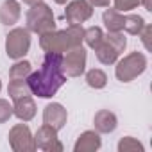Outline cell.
<instances>
[{"label":"cell","instance_id":"6da1fadb","mask_svg":"<svg viewBox=\"0 0 152 152\" xmlns=\"http://www.w3.org/2000/svg\"><path fill=\"white\" fill-rule=\"evenodd\" d=\"M61 56L63 54L45 52L41 68L27 77V84L32 95L39 99H52L66 83V75L61 70Z\"/></svg>","mask_w":152,"mask_h":152},{"label":"cell","instance_id":"7a4b0ae2","mask_svg":"<svg viewBox=\"0 0 152 152\" xmlns=\"http://www.w3.org/2000/svg\"><path fill=\"white\" fill-rule=\"evenodd\" d=\"M84 41V29L83 25H68L63 31H50L39 34V47L43 52L52 54H64L68 48L81 47Z\"/></svg>","mask_w":152,"mask_h":152},{"label":"cell","instance_id":"3957f363","mask_svg":"<svg viewBox=\"0 0 152 152\" xmlns=\"http://www.w3.org/2000/svg\"><path fill=\"white\" fill-rule=\"evenodd\" d=\"M25 29L34 34H45L50 31H56V18L48 4L38 2L31 6V9L25 15Z\"/></svg>","mask_w":152,"mask_h":152},{"label":"cell","instance_id":"277c9868","mask_svg":"<svg viewBox=\"0 0 152 152\" xmlns=\"http://www.w3.org/2000/svg\"><path fill=\"white\" fill-rule=\"evenodd\" d=\"M147 64L148 61L143 52H131L124 56L120 61H116L115 75L120 83H131L147 70Z\"/></svg>","mask_w":152,"mask_h":152},{"label":"cell","instance_id":"5b68a950","mask_svg":"<svg viewBox=\"0 0 152 152\" xmlns=\"http://www.w3.org/2000/svg\"><path fill=\"white\" fill-rule=\"evenodd\" d=\"M31 48V32L23 27H15L6 36V54L9 59L18 61L27 56Z\"/></svg>","mask_w":152,"mask_h":152},{"label":"cell","instance_id":"8992f818","mask_svg":"<svg viewBox=\"0 0 152 152\" xmlns=\"http://www.w3.org/2000/svg\"><path fill=\"white\" fill-rule=\"evenodd\" d=\"M86 59H88V52L86 48L81 47H73L68 48L63 56H61V70L66 77H81L86 72Z\"/></svg>","mask_w":152,"mask_h":152},{"label":"cell","instance_id":"52a82bcc","mask_svg":"<svg viewBox=\"0 0 152 152\" xmlns=\"http://www.w3.org/2000/svg\"><path fill=\"white\" fill-rule=\"evenodd\" d=\"M9 147L15 152H34L36 150V143H34V136L29 129V125L25 124H16L11 127L9 131Z\"/></svg>","mask_w":152,"mask_h":152},{"label":"cell","instance_id":"ba28073f","mask_svg":"<svg viewBox=\"0 0 152 152\" xmlns=\"http://www.w3.org/2000/svg\"><path fill=\"white\" fill-rule=\"evenodd\" d=\"M93 9L88 0H72L64 9V18L70 25H83L93 16Z\"/></svg>","mask_w":152,"mask_h":152},{"label":"cell","instance_id":"9c48e42d","mask_svg":"<svg viewBox=\"0 0 152 152\" xmlns=\"http://www.w3.org/2000/svg\"><path fill=\"white\" fill-rule=\"evenodd\" d=\"M34 143H36V148L39 150H45V152H61L63 150V143L59 141L57 138V131L52 129L50 125L43 124L36 134H34Z\"/></svg>","mask_w":152,"mask_h":152},{"label":"cell","instance_id":"30bf717a","mask_svg":"<svg viewBox=\"0 0 152 152\" xmlns=\"http://www.w3.org/2000/svg\"><path fill=\"white\" fill-rule=\"evenodd\" d=\"M66 120H68V111L63 104L59 102H50L45 106L43 109V124L50 125L52 129H56L57 132L66 125Z\"/></svg>","mask_w":152,"mask_h":152},{"label":"cell","instance_id":"8fae6325","mask_svg":"<svg viewBox=\"0 0 152 152\" xmlns=\"http://www.w3.org/2000/svg\"><path fill=\"white\" fill-rule=\"evenodd\" d=\"M93 125H95V131L97 132H100V134H111L118 127V118H116V115L113 111L100 109V111L95 113Z\"/></svg>","mask_w":152,"mask_h":152},{"label":"cell","instance_id":"7c38bea8","mask_svg":"<svg viewBox=\"0 0 152 152\" xmlns=\"http://www.w3.org/2000/svg\"><path fill=\"white\" fill-rule=\"evenodd\" d=\"M22 16V6L18 0H4L0 6V23L6 27H13L18 23Z\"/></svg>","mask_w":152,"mask_h":152},{"label":"cell","instance_id":"4fadbf2b","mask_svg":"<svg viewBox=\"0 0 152 152\" xmlns=\"http://www.w3.org/2000/svg\"><path fill=\"white\" fill-rule=\"evenodd\" d=\"M102 145V140H100V132L97 131H84L77 141L73 145V152H95L99 150Z\"/></svg>","mask_w":152,"mask_h":152},{"label":"cell","instance_id":"5bb4252c","mask_svg":"<svg viewBox=\"0 0 152 152\" xmlns=\"http://www.w3.org/2000/svg\"><path fill=\"white\" fill-rule=\"evenodd\" d=\"M13 115L22 120V122H31L34 116H36V102L32 100L31 95L27 97H22L18 100H13Z\"/></svg>","mask_w":152,"mask_h":152},{"label":"cell","instance_id":"9a60e30c","mask_svg":"<svg viewBox=\"0 0 152 152\" xmlns=\"http://www.w3.org/2000/svg\"><path fill=\"white\" fill-rule=\"evenodd\" d=\"M93 50H95L97 59H99L102 64H115V63L118 61V57H120V52H118L111 43H107L106 39H102V43H100L99 47H95Z\"/></svg>","mask_w":152,"mask_h":152},{"label":"cell","instance_id":"2e32d148","mask_svg":"<svg viewBox=\"0 0 152 152\" xmlns=\"http://www.w3.org/2000/svg\"><path fill=\"white\" fill-rule=\"evenodd\" d=\"M102 22L107 29V32H120L124 29V15L116 11L115 7H107L102 15Z\"/></svg>","mask_w":152,"mask_h":152},{"label":"cell","instance_id":"e0dca14e","mask_svg":"<svg viewBox=\"0 0 152 152\" xmlns=\"http://www.w3.org/2000/svg\"><path fill=\"white\" fill-rule=\"evenodd\" d=\"M31 73H32V64L25 59H18L9 70V79L11 81H27Z\"/></svg>","mask_w":152,"mask_h":152},{"label":"cell","instance_id":"ac0fdd59","mask_svg":"<svg viewBox=\"0 0 152 152\" xmlns=\"http://www.w3.org/2000/svg\"><path fill=\"white\" fill-rule=\"evenodd\" d=\"M143 27H145V20H143V16L134 15V13H131V15H124V29H122V31H125L127 34H131V36H138V34L143 31Z\"/></svg>","mask_w":152,"mask_h":152},{"label":"cell","instance_id":"d6986e66","mask_svg":"<svg viewBox=\"0 0 152 152\" xmlns=\"http://www.w3.org/2000/svg\"><path fill=\"white\" fill-rule=\"evenodd\" d=\"M86 84L90 88H93V90L106 88V84H107V75H106V72L100 70V68L88 70V73H86Z\"/></svg>","mask_w":152,"mask_h":152},{"label":"cell","instance_id":"ffe728a7","mask_svg":"<svg viewBox=\"0 0 152 152\" xmlns=\"http://www.w3.org/2000/svg\"><path fill=\"white\" fill-rule=\"evenodd\" d=\"M7 95L11 100H18L22 97L31 95V88H29L27 81H11L7 86Z\"/></svg>","mask_w":152,"mask_h":152},{"label":"cell","instance_id":"44dd1931","mask_svg":"<svg viewBox=\"0 0 152 152\" xmlns=\"http://www.w3.org/2000/svg\"><path fill=\"white\" fill-rule=\"evenodd\" d=\"M102 39H104V31H102L100 27L93 25V27L84 29V43H86L90 48L99 47V45L102 43Z\"/></svg>","mask_w":152,"mask_h":152},{"label":"cell","instance_id":"7402d4cb","mask_svg":"<svg viewBox=\"0 0 152 152\" xmlns=\"http://www.w3.org/2000/svg\"><path fill=\"white\" fill-rule=\"evenodd\" d=\"M116 148H118V152H143V150H145L143 143H141L140 140L132 138V136H124V138L118 141Z\"/></svg>","mask_w":152,"mask_h":152},{"label":"cell","instance_id":"603a6c76","mask_svg":"<svg viewBox=\"0 0 152 152\" xmlns=\"http://www.w3.org/2000/svg\"><path fill=\"white\" fill-rule=\"evenodd\" d=\"M104 39L107 41V43H111L120 54L125 50V47H127V38L124 36V31H120V32H107V34H104Z\"/></svg>","mask_w":152,"mask_h":152},{"label":"cell","instance_id":"cb8c5ba5","mask_svg":"<svg viewBox=\"0 0 152 152\" xmlns=\"http://www.w3.org/2000/svg\"><path fill=\"white\" fill-rule=\"evenodd\" d=\"M113 6L120 13H129L138 6H141V0H113Z\"/></svg>","mask_w":152,"mask_h":152},{"label":"cell","instance_id":"d4e9b609","mask_svg":"<svg viewBox=\"0 0 152 152\" xmlns=\"http://www.w3.org/2000/svg\"><path fill=\"white\" fill-rule=\"evenodd\" d=\"M13 116V104H9V100L0 99V124L7 122Z\"/></svg>","mask_w":152,"mask_h":152},{"label":"cell","instance_id":"484cf974","mask_svg":"<svg viewBox=\"0 0 152 152\" xmlns=\"http://www.w3.org/2000/svg\"><path fill=\"white\" fill-rule=\"evenodd\" d=\"M150 31H152V27L145 23V27H143V31H141V32L138 34V36H141V41H143V45H145V48H147V50L150 48V45H148V38H150Z\"/></svg>","mask_w":152,"mask_h":152},{"label":"cell","instance_id":"4316f807","mask_svg":"<svg viewBox=\"0 0 152 152\" xmlns=\"http://www.w3.org/2000/svg\"><path fill=\"white\" fill-rule=\"evenodd\" d=\"M93 7H109V0H88Z\"/></svg>","mask_w":152,"mask_h":152},{"label":"cell","instance_id":"83f0119b","mask_svg":"<svg viewBox=\"0 0 152 152\" xmlns=\"http://www.w3.org/2000/svg\"><path fill=\"white\" fill-rule=\"evenodd\" d=\"M141 4L147 11H152V0H141Z\"/></svg>","mask_w":152,"mask_h":152},{"label":"cell","instance_id":"f1b7e54d","mask_svg":"<svg viewBox=\"0 0 152 152\" xmlns=\"http://www.w3.org/2000/svg\"><path fill=\"white\" fill-rule=\"evenodd\" d=\"M25 4H29V6H34V4H38V2H43V0H23Z\"/></svg>","mask_w":152,"mask_h":152},{"label":"cell","instance_id":"f546056e","mask_svg":"<svg viewBox=\"0 0 152 152\" xmlns=\"http://www.w3.org/2000/svg\"><path fill=\"white\" fill-rule=\"evenodd\" d=\"M54 2H56V4H59V6H63V4H66V2H68V0H54Z\"/></svg>","mask_w":152,"mask_h":152},{"label":"cell","instance_id":"4dcf8cb0","mask_svg":"<svg viewBox=\"0 0 152 152\" xmlns=\"http://www.w3.org/2000/svg\"><path fill=\"white\" fill-rule=\"evenodd\" d=\"M0 91H2V81H0Z\"/></svg>","mask_w":152,"mask_h":152}]
</instances>
